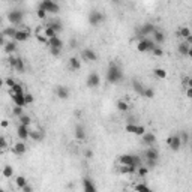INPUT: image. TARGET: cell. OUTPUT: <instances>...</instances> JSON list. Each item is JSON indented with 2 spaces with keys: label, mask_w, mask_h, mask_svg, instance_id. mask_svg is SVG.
Masks as SVG:
<instances>
[{
  "label": "cell",
  "mask_w": 192,
  "mask_h": 192,
  "mask_svg": "<svg viewBox=\"0 0 192 192\" xmlns=\"http://www.w3.org/2000/svg\"><path fill=\"white\" fill-rule=\"evenodd\" d=\"M21 191H23V192H32V191H33V188H32V186H29V185L26 183L24 186L21 188Z\"/></svg>",
  "instance_id": "db71d44e"
},
{
  "label": "cell",
  "mask_w": 192,
  "mask_h": 192,
  "mask_svg": "<svg viewBox=\"0 0 192 192\" xmlns=\"http://www.w3.org/2000/svg\"><path fill=\"white\" fill-rule=\"evenodd\" d=\"M15 183H17V186L21 189V188L27 183V179H26V177H23V176H18L17 179H15Z\"/></svg>",
  "instance_id": "ab89813d"
},
{
  "label": "cell",
  "mask_w": 192,
  "mask_h": 192,
  "mask_svg": "<svg viewBox=\"0 0 192 192\" xmlns=\"http://www.w3.org/2000/svg\"><path fill=\"white\" fill-rule=\"evenodd\" d=\"M18 72H24L26 71V65H24V60L21 57H17V66H15Z\"/></svg>",
  "instance_id": "e575fe53"
},
{
  "label": "cell",
  "mask_w": 192,
  "mask_h": 192,
  "mask_svg": "<svg viewBox=\"0 0 192 192\" xmlns=\"http://www.w3.org/2000/svg\"><path fill=\"white\" fill-rule=\"evenodd\" d=\"M11 2H17V0H11Z\"/></svg>",
  "instance_id": "e7e4bbea"
},
{
  "label": "cell",
  "mask_w": 192,
  "mask_h": 192,
  "mask_svg": "<svg viewBox=\"0 0 192 192\" xmlns=\"http://www.w3.org/2000/svg\"><path fill=\"white\" fill-rule=\"evenodd\" d=\"M3 84H5V80H2V78H0V87H2Z\"/></svg>",
  "instance_id": "6125c7cd"
},
{
  "label": "cell",
  "mask_w": 192,
  "mask_h": 192,
  "mask_svg": "<svg viewBox=\"0 0 192 192\" xmlns=\"http://www.w3.org/2000/svg\"><path fill=\"white\" fill-rule=\"evenodd\" d=\"M12 114L17 116V117H20L21 114H24V107H18V105H15V107L12 108Z\"/></svg>",
  "instance_id": "60d3db41"
},
{
  "label": "cell",
  "mask_w": 192,
  "mask_h": 192,
  "mask_svg": "<svg viewBox=\"0 0 192 192\" xmlns=\"http://www.w3.org/2000/svg\"><path fill=\"white\" fill-rule=\"evenodd\" d=\"M135 171H137V165H120L119 167L120 174H134Z\"/></svg>",
  "instance_id": "d6986e66"
},
{
  "label": "cell",
  "mask_w": 192,
  "mask_h": 192,
  "mask_svg": "<svg viewBox=\"0 0 192 192\" xmlns=\"http://www.w3.org/2000/svg\"><path fill=\"white\" fill-rule=\"evenodd\" d=\"M129 104L126 102V101H117V110L119 111H123V113H126V111H129Z\"/></svg>",
  "instance_id": "f1b7e54d"
},
{
  "label": "cell",
  "mask_w": 192,
  "mask_h": 192,
  "mask_svg": "<svg viewBox=\"0 0 192 192\" xmlns=\"http://www.w3.org/2000/svg\"><path fill=\"white\" fill-rule=\"evenodd\" d=\"M12 152L15 153V155H24L26 152H27V146H26V141H18L14 144V147H12Z\"/></svg>",
  "instance_id": "5bb4252c"
},
{
  "label": "cell",
  "mask_w": 192,
  "mask_h": 192,
  "mask_svg": "<svg viewBox=\"0 0 192 192\" xmlns=\"http://www.w3.org/2000/svg\"><path fill=\"white\" fill-rule=\"evenodd\" d=\"M68 65H69V69H71V71H78V69L81 68V62H80L78 57H71Z\"/></svg>",
  "instance_id": "7402d4cb"
},
{
  "label": "cell",
  "mask_w": 192,
  "mask_h": 192,
  "mask_svg": "<svg viewBox=\"0 0 192 192\" xmlns=\"http://www.w3.org/2000/svg\"><path fill=\"white\" fill-rule=\"evenodd\" d=\"M179 36H182V38H188V36H191V30L188 29V27H180L179 29Z\"/></svg>",
  "instance_id": "d590c367"
},
{
  "label": "cell",
  "mask_w": 192,
  "mask_h": 192,
  "mask_svg": "<svg viewBox=\"0 0 192 192\" xmlns=\"http://www.w3.org/2000/svg\"><path fill=\"white\" fill-rule=\"evenodd\" d=\"M141 137H143V144H146V146H153L156 143V135L152 134V132H144Z\"/></svg>",
  "instance_id": "e0dca14e"
},
{
  "label": "cell",
  "mask_w": 192,
  "mask_h": 192,
  "mask_svg": "<svg viewBox=\"0 0 192 192\" xmlns=\"http://www.w3.org/2000/svg\"><path fill=\"white\" fill-rule=\"evenodd\" d=\"M15 83H17V81H15L14 78H6V80H5V84L8 86L9 89H11V87H12V86H14V84H15Z\"/></svg>",
  "instance_id": "816d5d0a"
},
{
  "label": "cell",
  "mask_w": 192,
  "mask_h": 192,
  "mask_svg": "<svg viewBox=\"0 0 192 192\" xmlns=\"http://www.w3.org/2000/svg\"><path fill=\"white\" fill-rule=\"evenodd\" d=\"M50 27H53L54 30H56V33H59V32H62L63 30V26H62V23H59V21H54V23H50Z\"/></svg>",
  "instance_id": "b9f144b4"
},
{
  "label": "cell",
  "mask_w": 192,
  "mask_h": 192,
  "mask_svg": "<svg viewBox=\"0 0 192 192\" xmlns=\"http://www.w3.org/2000/svg\"><path fill=\"white\" fill-rule=\"evenodd\" d=\"M134 189H135V191H140V192H150V188H149L147 185H144V183L135 185Z\"/></svg>",
  "instance_id": "74e56055"
},
{
  "label": "cell",
  "mask_w": 192,
  "mask_h": 192,
  "mask_svg": "<svg viewBox=\"0 0 192 192\" xmlns=\"http://www.w3.org/2000/svg\"><path fill=\"white\" fill-rule=\"evenodd\" d=\"M39 6L42 9H45L47 14H57L59 11H60V6H59L54 0H42Z\"/></svg>",
  "instance_id": "7a4b0ae2"
},
{
  "label": "cell",
  "mask_w": 192,
  "mask_h": 192,
  "mask_svg": "<svg viewBox=\"0 0 192 192\" xmlns=\"http://www.w3.org/2000/svg\"><path fill=\"white\" fill-rule=\"evenodd\" d=\"M81 57H83L86 62H95V60H98V54L93 50H90V48H84V50L81 51Z\"/></svg>",
  "instance_id": "30bf717a"
},
{
  "label": "cell",
  "mask_w": 192,
  "mask_h": 192,
  "mask_svg": "<svg viewBox=\"0 0 192 192\" xmlns=\"http://www.w3.org/2000/svg\"><path fill=\"white\" fill-rule=\"evenodd\" d=\"M5 45V36H3V33H0V47H3Z\"/></svg>",
  "instance_id": "680465c9"
},
{
  "label": "cell",
  "mask_w": 192,
  "mask_h": 192,
  "mask_svg": "<svg viewBox=\"0 0 192 192\" xmlns=\"http://www.w3.org/2000/svg\"><path fill=\"white\" fill-rule=\"evenodd\" d=\"M186 98H189V99L192 98V90H191V87H188V89H186Z\"/></svg>",
  "instance_id": "9f6ffc18"
},
{
  "label": "cell",
  "mask_w": 192,
  "mask_h": 192,
  "mask_svg": "<svg viewBox=\"0 0 192 192\" xmlns=\"http://www.w3.org/2000/svg\"><path fill=\"white\" fill-rule=\"evenodd\" d=\"M156 30V27L152 24V23H146V24L141 26V29H140V36H149V35H152L153 32Z\"/></svg>",
  "instance_id": "4fadbf2b"
},
{
  "label": "cell",
  "mask_w": 192,
  "mask_h": 192,
  "mask_svg": "<svg viewBox=\"0 0 192 192\" xmlns=\"http://www.w3.org/2000/svg\"><path fill=\"white\" fill-rule=\"evenodd\" d=\"M24 101H26V105H30V104H33V95H30V93H24Z\"/></svg>",
  "instance_id": "7dc6e473"
},
{
  "label": "cell",
  "mask_w": 192,
  "mask_h": 192,
  "mask_svg": "<svg viewBox=\"0 0 192 192\" xmlns=\"http://www.w3.org/2000/svg\"><path fill=\"white\" fill-rule=\"evenodd\" d=\"M152 53H153V56H156V57H161V56L164 54V51H162V48H159L158 45H155V47L152 48Z\"/></svg>",
  "instance_id": "bcb514c9"
},
{
  "label": "cell",
  "mask_w": 192,
  "mask_h": 192,
  "mask_svg": "<svg viewBox=\"0 0 192 192\" xmlns=\"http://www.w3.org/2000/svg\"><path fill=\"white\" fill-rule=\"evenodd\" d=\"M3 36H8V38H14L15 36V33H17V29L14 27V26H11V27H8V29H5L3 32Z\"/></svg>",
  "instance_id": "f546056e"
},
{
  "label": "cell",
  "mask_w": 192,
  "mask_h": 192,
  "mask_svg": "<svg viewBox=\"0 0 192 192\" xmlns=\"http://www.w3.org/2000/svg\"><path fill=\"white\" fill-rule=\"evenodd\" d=\"M156 44L149 39V38H141L140 42H138V45H137V50L140 51V53H147V51H152V48L155 47Z\"/></svg>",
  "instance_id": "3957f363"
},
{
  "label": "cell",
  "mask_w": 192,
  "mask_h": 192,
  "mask_svg": "<svg viewBox=\"0 0 192 192\" xmlns=\"http://www.w3.org/2000/svg\"><path fill=\"white\" fill-rule=\"evenodd\" d=\"M152 35H153V42H155V44H162V42L165 41V35L162 33L161 30H158V29Z\"/></svg>",
  "instance_id": "603a6c76"
},
{
  "label": "cell",
  "mask_w": 192,
  "mask_h": 192,
  "mask_svg": "<svg viewBox=\"0 0 192 192\" xmlns=\"http://www.w3.org/2000/svg\"><path fill=\"white\" fill-rule=\"evenodd\" d=\"M29 138H32V140H35V141H41L42 138H44V134H42L41 131H30Z\"/></svg>",
  "instance_id": "83f0119b"
},
{
  "label": "cell",
  "mask_w": 192,
  "mask_h": 192,
  "mask_svg": "<svg viewBox=\"0 0 192 192\" xmlns=\"http://www.w3.org/2000/svg\"><path fill=\"white\" fill-rule=\"evenodd\" d=\"M8 63H9V66L12 68V69H15V66H17V57H14V56L11 54V57L8 59Z\"/></svg>",
  "instance_id": "c3c4849f"
},
{
  "label": "cell",
  "mask_w": 192,
  "mask_h": 192,
  "mask_svg": "<svg viewBox=\"0 0 192 192\" xmlns=\"http://www.w3.org/2000/svg\"><path fill=\"white\" fill-rule=\"evenodd\" d=\"M146 132V129H144V126H138V132H137V135H143Z\"/></svg>",
  "instance_id": "11a10c76"
},
{
  "label": "cell",
  "mask_w": 192,
  "mask_h": 192,
  "mask_svg": "<svg viewBox=\"0 0 192 192\" xmlns=\"http://www.w3.org/2000/svg\"><path fill=\"white\" fill-rule=\"evenodd\" d=\"M111 2H114V3H117V2H120V0H111Z\"/></svg>",
  "instance_id": "be15d7a7"
},
{
  "label": "cell",
  "mask_w": 192,
  "mask_h": 192,
  "mask_svg": "<svg viewBox=\"0 0 192 192\" xmlns=\"http://www.w3.org/2000/svg\"><path fill=\"white\" fill-rule=\"evenodd\" d=\"M8 125H9L8 120H2V122H0V126H2V128H8Z\"/></svg>",
  "instance_id": "6f0895ef"
},
{
  "label": "cell",
  "mask_w": 192,
  "mask_h": 192,
  "mask_svg": "<svg viewBox=\"0 0 192 192\" xmlns=\"http://www.w3.org/2000/svg\"><path fill=\"white\" fill-rule=\"evenodd\" d=\"M168 146H170V149H171L173 152H179V150H180V147H182L183 144H182L180 138H179V134L171 137V140H170V143H168Z\"/></svg>",
  "instance_id": "7c38bea8"
},
{
  "label": "cell",
  "mask_w": 192,
  "mask_h": 192,
  "mask_svg": "<svg viewBox=\"0 0 192 192\" xmlns=\"http://www.w3.org/2000/svg\"><path fill=\"white\" fill-rule=\"evenodd\" d=\"M128 123H135V117H128Z\"/></svg>",
  "instance_id": "94428289"
},
{
  "label": "cell",
  "mask_w": 192,
  "mask_h": 192,
  "mask_svg": "<svg viewBox=\"0 0 192 192\" xmlns=\"http://www.w3.org/2000/svg\"><path fill=\"white\" fill-rule=\"evenodd\" d=\"M137 171H138V176H140V177H146L147 173H149V168L146 167V165H144V167L138 165V167H137Z\"/></svg>",
  "instance_id": "f35d334b"
},
{
  "label": "cell",
  "mask_w": 192,
  "mask_h": 192,
  "mask_svg": "<svg viewBox=\"0 0 192 192\" xmlns=\"http://www.w3.org/2000/svg\"><path fill=\"white\" fill-rule=\"evenodd\" d=\"M177 51L180 56H192V45H189L188 42H180L179 47H177Z\"/></svg>",
  "instance_id": "52a82bcc"
},
{
  "label": "cell",
  "mask_w": 192,
  "mask_h": 192,
  "mask_svg": "<svg viewBox=\"0 0 192 192\" xmlns=\"http://www.w3.org/2000/svg\"><path fill=\"white\" fill-rule=\"evenodd\" d=\"M123 80V72L122 68L117 65L116 62H111L108 65V71H107V81L108 83H119Z\"/></svg>",
  "instance_id": "6da1fadb"
},
{
  "label": "cell",
  "mask_w": 192,
  "mask_h": 192,
  "mask_svg": "<svg viewBox=\"0 0 192 192\" xmlns=\"http://www.w3.org/2000/svg\"><path fill=\"white\" fill-rule=\"evenodd\" d=\"M45 44H47L50 48H63V42H62V39H60L59 36H54V38L47 39Z\"/></svg>",
  "instance_id": "2e32d148"
},
{
  "label": "cell",
  "mask_w": 192,
  "mask_h": 192,
  "mask_svg": "<svg viewBox=\"0 0 192 192\" xmlns=\"http://www.w3.org/2000/svg\"><path fill=\"white\" fill-rule=\"evenodd\" d=\"M92 156H93V152H92V150H86V158L90 159Z\"/></svg>",
  "instance_id": "91938a15"
},
{
  "label": "cell",
  "mask_w": 192,
  "mask_h": 192,
  "mask_svg": "<svg viewBox=\"0 0 192 192\" xmlns=\"http://www.w3.org/2000/svg\"><path fill=\"white\" fill-rule=\"evenodd\" d=\"M50 51H51V54H53V56H56V57L62 54V48H50Z\"/></svg>",
  "instance_id": "f5cc1de1"
},
{
  "label": "cell",
  "mask_w": 192,
  "mask_h": 192,
  "mask_svg": "<svg viewBox=\"0 0 192 192\" xmlns=\"http://www.w3.org/2000/svg\"><path fill=\"white\" fill-rule=\"evenodd\" d=\"M9 93L11 95H17V93H24V90H23V87H21V84L15 83L11 89H9Z\"/></svg>",
  "instance_id": "4dcf8cb0"
},
{
  "label": "cell",
  "mask_w": 192,
  "mask_h": 192,
  "mask_svg": "<svg viewBox=\"0 0 192 192\" xmlns=\"http://www.w3.org/2000/svg\"><path fill=\"white\" fill-rule=\"evenodd\" d=\"M141 96H144V98H147V99H152L153 96H155V90L153 89H150V87H144V90H143Z\"/></svg>",
  "instance_id": "d6a6232c"
},
{
  "label": "cell",
  "mask_w": 192,
  "mask_h": 192,
  "mask_svg": "<svg viewBox=\"0 0 192 192\" xmlns=\"http://www.w3.org/2000/svg\"><path fill=\"white\" fill-rule=\"evenodd\" d=\"M23 18H24L23 12H21V11H18V9H15V11H11V12L8 14V21H9V23H11L12 26L21 24Z\"/></svg>",
  "instance_id": "5b68a950"
},
{
  "label": "cell",
  "mask_w": 192,
  "mask_h": 192,
  "mask_svg": "<svg viewBox=\"0 0 192 192\" xmlns=\"http://www.w3.org/2000/svg\"><path fill=\"white\" fill-rule=\"evenodd\" d=\"M179 138H180V141H182V144H188V140H189V135H188V132H186V131H182V132L179 134Z\"/></svg>",
  "instance_id": "ee69618b"
},
{
  "label": "cell",
  "mask_w": 192,
  "mask_h": 192,
  "mask_svg": "<svg viewBox=\"0 0 192 192\" xmlns=\"http://www.w3.org/2000/svg\"><path fill=\"white\" fill-rule=\"evenodd\" d=\"M56 93H57V96L60 99H68L69 98V89L65 87V86H59L56 89Z\"/></svg>",
  "instance_id": "ffe728a7"
},
{
  "label": "cell",
  "mask_w": 192,
  "mask_h": 192,
  "mask_svg": "<svg viewBox=\"0 0 192 192\" xmlns=\"http://www.w3.org/2000/svg\"><path fill=\"white\" fill-rule=\"evenodd\" d=\"M119 164L120 165H140V159L138 156H135V155H122L120 158H119Z\"/></svg>",
  "instance_id": "277c9868"
},
{
  "label": "cell",
  "mask_w": 192,
  "mask_h": 192,
  "mask_svg": "<svg viewBox=\"0 0 192 192\" xmlns=\"http://www.w3.org/2000/svg\"><path fill=\"white\" fill-rule=\"evenodd\" d=\"M104 20H105V15L101 11H92L89 14V23L92 26H99Z\"/></svg>",
  "instance_id": "8992f818"
},
{
  "label": "cell",
  "mask_w": 192,
  "mask_h": 192,
  "mask_svg": "<svg viewBox=\"0 0 192 192\" xmlns=\"http://www.w3.org/2000/svg\"><path fill=\"white\" fill-rule=\"evenodd\" d=\"M44 36H45L47 39H50V38H54V36H57V33H56V30H54L53 27H50V26L47 24L45 27H44Z\"/></svg>",
  "instance_id": "d4e9b609"
},
{
  "label": "cell",
  "mask_w": 192,
  "mask_h": 192,
  "mask_svg": "<svg viewBox=\"0 0 192 192\" xmlns=\"http://www.w3.org/2000/svg\"><path fill=\"white\" fill-rule=\"evenodd\" d=\"M15 50H17V42L14 41H11V42H8V44H5V53L6 54H14L15 53Z\"/></svg>",
  "instance_id": "484cf974"
},
{
  "label": "cell",
  "mask_w": 192,
  "mask_h": 192,
  "mask_svg": "<svg viewBox=\"0 0 192 192\" xmlns=\"http://www.w3.org/2000/svg\"><path fill=\"white\" fill-rule=\"evenodd\" d=\"M36 15H38V18H39V20H45V18H47V15H48V14L45 12V9H42L41 6H39V9L36 11Z\"/></svg>",
  "instance_id": "f6af8a7d"
},
{
  "label": "cell",
  "mask_w": 192,
  "mask_h": 192,
  "mask_svg": "<svg viewBox=\"0 0 192 192\" xmlns=\"http://www.w3.org/2000/svg\"><path fill=\"white\" fill-rule=\"evenodd\" d=\"M144 161H146V167L147 168H155L156 164H158V161H149V159H144Z\"/></svg>",
  "instance_id": "f907efd6"
},
{
  "label": "cell",
  "mask_w": 192,
  "mask_h": 192,
  "mask_svg": "<svg viewBox=\"0 0 192 192\" xmlns=\"http://www.w3.org/2000/svg\"><path fill=\"white\" fill-rule=\"evenodd\" d=\"M83 188L86 192H95L96 191V188H95V185L92 183V180L90 179H84L83 180Z\"/></svg>",
  "instance_id": "cb8c5ba5"
},
{
  "label": "cell",
  "mask_w": 192,
  "mask_h": 192,
  "mask_svg": "<svg viewBox=\"0 0 192 192\" xmlns=\"http://www.w3.org/2000/svg\"><path fill=\"white\" fill-rule=\"evenodd\" d=\"M29 36H30L29 29H23V30H17V33H15V36H14L12 39L15 42H26L29 39Z\"/></svg>",
  "instance_id": "9c48e42d"
},
{
  "label": "cell",
  "mask_w": 192,
  "mask_h": 192,
  "mask_svg": "<svg viewBox=\"0 0 192 192\" xmlns=\"http://www.w3.org/2000/svg\"><path fill=\"white\" fill-rule=\"evenodd\" d=\"M75 138L80 140V141L86 140V129H84V126H81V125L75 126Z\"/></svg>",
  "instance_id": "44dd1931"
},
{
  "label": "cell",
  "mask_w": 192,
  "mask_h": 192,
  "mask_svg": "<svg viewBox=\"0 0 192 192\" xmlns=\"http://www.w3.org/2000/svg\"><path fill=\"white\" fill-rule=\"evenodd\" d=\"M159 158V152L155 147H149L147 150L144 152V159H149V161H158Z\"/></svg>",
  "instance_id": "9a60e30c"
},
{
  "label": "cell",
  "mask_w": 192,
  "mask_h": 192,
  "mask_svg": "<svg viewBox=\"0 0 192 192\" xmlns=\"http://www.w3.org/2000/svg\"><path fill=\"white\" fill-rule=\"evenodd\" d=\"M99 84H101V77L96 72H92L89 75V78H87V86L90 89H96V87H99Z\"/></svg>",
  "instance_id": "ba28073f"
},
{
  "label": "cell",
  "mask_w": 192,
  "mask_h": 192,
  "mask_svg": "<svg viewBox=\"0 0 192 192\" xmlns=\"http://www.w3.org/2000/svg\"><path fill=\"white\" fill-rule=\"evenodd\" d=\"M126 131L131 132V134L137 135V132H138V125H135V123H128V125H126Z\"/></svg>",
  "instance_id": "8d00e7d4"
},
{
  "label": "cell",
  "mask_w": 192,
  "mask_h": 192,
  "mask_svg": "<svg viewBox=\"0 0 192 192\" xmlns=\"http://www.w3.org/2000/svg\"><path fill=\"white\" fill-rule=\"evenodd\" d=\"M132 87H134V90L138 93V95H141L143 90H144V87L141 86V83H140V81H134V83H132Z\"/></svg>",
  "instance_id": "7bdbcfd3"
},
{
  "label": "cell",
  "mask_w": 192,
  "mask_h": 192,
  "mask_svg": "<svg viewBox=\"0 0 192 192\" xmlns=\"http://www.w3.org/2000/svg\"><path fill=\"white\" fill-rule=\"evenodd\" d=\"M153 74H155V77H158V78H161V80L167 78V71L162 69V68H156V69L153 71Z\"/></svg>",
  "instance_id": "1f68e13d"
},
{
  "label": "cell",
  "mask_w": 192,
  "mask_h": 192,
  "mask_svg": "<svg viewBox=\"0 0 192 192\" xmlns=\"http://www.w3.org/2000/svg\"><path fill=\"white\" fill-rule=\"evenodd\" d=\"M6 147H8V141H6V138L0 135V150H3V149H6Z\"/></svg>",
  "instance_id": "681fc988"
},
{
  "label": "cell",
  "mask_w": 192,
  "mask_h": 192,
  "mask_svg": "<svg viewBox=\"0 0 192 192\" xmlns=\"http://www.w3.org/2000/svg\"><path fill=\"white\" fill-rule=\"evenodd\" d=\"M11 98L14 101V104L18 107H26V101H24V93H17V95H11Z\"/></svg>",
  "instance_id": "ac0fdd59"
},
{
  "label": "cell",
  "mask_w": 192,
  "mask_h": 192,
  "mask_svg": "<svg viewBox=\"0 0 192 192\" xmlns=\"http://www.w3.org/2000/svg\"><path fill=\"white\" fill-rule=\"evenodd\" d=\"M2 176H3L5 179H11V177L14 176V168L11 167V165H5L3 170H2Z\"/></svg>",
  "instance_id": "4316f807"
},
{
  "label": "cell",
  "mask_w": 192,
  "mask_h": 192,
  "mask_svg": "<svg viewBox=\"0 0 192 192\" xmlns=\"http://www.w3.org/2000/svg\"><path fill=\"white\" fill-rule=\"evenodd\" d=\"M18 120H20L21 125H26V126H29L32 123V119H30V116H27V114H21V116L18 117Z\"/></svg>",
  "instance_id": "836d02e7"
},
{
  "label": "cell",
  "mask_w": 192,
  "mask_h": 192,
  "mask_svg": "<svg viewBox=\"0 0 192 192\" xmlns=\"http://www.w3.org/2000/svg\"><path fill=\"white\" fill-rule=\"evenodd\" d=\"M29 134H30V129H29V126L21 125V123H20V126L17 128L18 138H20V140H23V141H26V140L29 138Z\"/></svg>",
  "instance_id": "8fae6325"
}]
</instances>
